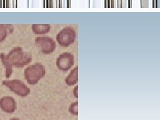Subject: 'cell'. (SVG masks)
Here are the masks:
<instances>
[{"label": "cell", "instance_id": "cell-1", "mask_svg": "<svg viewBox=\"0 0 160 120\" xmlns=\"http://www.w3.org/2000/svg\"><path fill=\"white\" fill-rule=\"evenodd\" d=\"M8 59L12 66L22 68L32 62V57L23 51L21 47L13 48L7 55Z\"/></svg>", "mask_w": 160, "mask_h": 120}, {"label": "cell", "instance_id": "cell-2", "mask_svg": "<svg viewBox=\"0 0 160 120\" xmlns=\"http://www.w3.org/2000/svg\"><path fill=\"white\" fill-rule=\"evenodd\" d=\"M46 75V68L40 63L28 66L24 71V77L30 85H36Z\"/></svg>", "mask_w": 160, "mask_h": 120}, {"label": "cell", "instance_id": "cell-3", "mask_svg": "<svg viewBox=\"0 0 160 120\" xmlns=\"http://www.w3.org/2000/svg\"><path fill=\"white\" fill-rule=\"evenodd\" d=\"M2 84L7 87L10 91L22 98L27 97L31 92L27 85L19 79L3 80Z\"/></svg>", "mask_w": 160, "mask_h": 120}, {"label": "cell", "instance_id": "cell-4", "mask_svg": "<svg viewBox=\"0 0 160 120\" xmlns=\"http://www.w3.org/2000/svg\"><path fill=\"white\" fill-rule=\"evenodd\" d=\"M76 33L71 28H65L60 31L56 36V40L59 45L62 47H68L76 40Z\"/></svg>", "mask_w": 160, "mask_h": 120}, {"label": "cell", "instance_id": "cell-5", "mask_svg": "<svg viewBox=\"0 0 160 120\" xmlns=\"http://www.w3.org/2000/svg\"><path fill=\"white\" fill-rule=\"evenodd\" d=\"M35 43L43 54H51L56 49V42L53 41L52 38L48 36H39L36 38L35 39Z\"/></svg>", "mask_w": 160, "mask_h": 120}, {"label": "cell", "instance_id": "cell-6", "mask_svg": "<svg viewBox=\"0 0 160 120\" xmlns=\"http://www.w3.org/2000/svg\"><path fill=\"white\" fill-rule=\"evenodd\" d=\"M74 64V56L69 53H64L57 58L56 66L59 69L67 72L72 68Z\"/></svg>", "mask_w": 160, "mask_h": 120}, {"label": "cell", "instance_id": "cell-7", "mask_svg": "<svg viewBox=\"0 0 160 120\" xmlns=\"http://www.w3.org/2000/svg\"><path fill=\"white\" fill-rule=\"evenodd\" d=\"M0 109L7 113H14L17 109L16 99L11 96H5L0 99Z\"/></svg>", "mask_w": 160, "mask_h": 120}, {"label": "cell", "instance_id": "cell-8", "mask_svg": "<svg viewBox=\"0 0 160 120\" xmlns=\"http://www.w3.org/2000/svg\"><path fill=\"white\" fill-rule=\"evenodd\" d=\"M0 59H1L3 66L5 68V73H5V76H6V78L8 79L11 77L12 74L13 73V66L9 62L6 54L5 53L0 54Z\"/></svg>", "mask_w": 160, "mask_h": 120}, {"label": "cell", "instance_id": "cell-9", "mask_svg": "<svg viewBox=\"0 0 160 120\" xmlns=\"http://www.w3.org/2000/svg\"><path fill=\"white\" fill-rule=\"evenodd\" d=\"M32 29L35 34L43 35L49 32L51 26L49 24H33Z\"/></svg>", "mask_w": 160, "mask_h": 120}, {"label": "cell", "instance_id": "cell-10", "mask_svg": "<svg viewBox=\"0 0 160 120\" xmlns=\"http://www.w3.org/2000/svg\"><path fill=\"white\" fill-rule=\"evenodd\" d=\"M78 81V67L76 66L73 68L71 73L66 79V83L68 86H73Z\"/></svg>", "mask_w": 160, "mask_h": 120}, {"label": "cell", "instance_id": "cell-11", "mask_svg": "<svg viewBox=\"0 0 160 120\" xmlns=\"http://www.w3.org/2000/svg\"><path fill=\"white\" fill-rule=\"evenodd\" d=\"M8 29L6 25L0 24V43L6 39L8 35Z\"/></svg>", "mask_w": 160, "mask_h": 120}, {"label": "cell", "instance_id": "cell-12", "mask_svg": "<svg viewBox=\"0 0 160 120\" xmlns=\"http://www.w3.org/2000/svg\"><path fill=\"white\" fill-rule=\"evenodd\" d=\"M69 112L72 114L73 116H78V102H73L71 104L69 108Z\"/></svg>", "mask_w": 160, "mask_h": 120}, {"label": "cell", "instance_id": "cell-13", "mask_svg": "<svg viewBox=\"0 0 160 120\" xmlns=\"http://www.w3.org/2000/svg\"><path fill=\"white\" fill-rule=\"evenodd\" d=\"M73 93L74 97L78 98V86H76V87L74 88Z\"/></svg>", "mask_w": 160, "mask_h": 120}, {"label": "cell", "instance_id": "cell-14", "mask_svg": "<svg viewBox=\"0 0 160 120\" xmlns=\"http://www.w3.org/2000/svg\"><path fill=\"white\" fill-rule=\"evenodd\" d=\"M9 120H20L19 119H18V118H12V119H10Z\"/></svg>", "mask_w": 160, "mask_h": 120}]
</instances>
